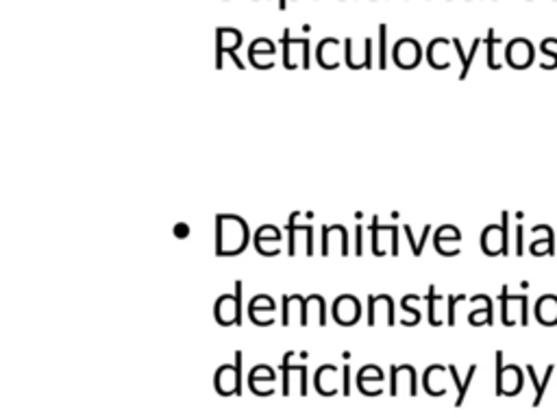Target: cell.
<instances>
[{"mask_svg": "<svg viewBox=\"0 0 557 418\" xmlns=\"http://www.w3.org/2000/svg\"><path fill=\"white\" fill-rule=\"evenodd\" d=\"M370 231H373V253L377 255V257H381V255H386V251H381V242H379V233H381V229H379V218L375 216L373 218V222H370Z\"/></svg>", "mask_w": 557, "mask_h": 418, "instance_id": "obj_27", "label": "cell"}, {"mask_svg": "<svg viewBox=\"0 0 557 418\" xmlns=\"http://www.w3.org/2000/svg\"><path fill=\"white\" fill-rule=\"evenodd\" d=\"M437 300H442V296H437V292H435V285H429L427 305H429V324H431V327H440V324H442V320L437 318V311H435Z\"/></svg>", "mask_w": 557, "mask_h": 418, "instance_id": "obj_24", "label": "cell"}, {"mask_svg": "<svg viewBox=\"0 0 557 418\" xmlns=\"http://www.w3.org/2000/svg\"><path fill=\"white\" fill-rule=\"evenodd\" d=\"M536 61V46L527 37H514L505 46V63L514 70H525Z\"/></svg>", "mask_w": 557, "mask_h": 418, "instance_id": "obj_7", "label": "cell"}, {"mask_svg": "<svg viewBox=\"0 0 557 418\" xmlns=\"http://www.w3.org/2000/svg\"><path fill=\"white\" fill-rule=\"evenodd\" d=\"M301 216V212H294L287 218V255L294 257L296 255V231L301 229L296 225V218Z\"/></svg>", "mask_w": 557, "mask_h": 418, "instance_id": "obj_21", "label": "cell"}, {"mask_svg": "<svg viewBox=\"0 0 557 418\" xmlns=\"http://www.w3.org/2000/svg\"><path fill=\"white\" fill-rule=\"evenodd\" d=\"M446 371H448V375L453 377V384L457 386V401H455V408H461L463 405V401H466V395H468V390H470V384H472V379H474V375H477V364H470L468 366V373H466V379H459V373H457V368H455V364H448L446 366Z\"/></svg>", "mask_w": 557, "mask_h": 418, "instance_id": "obj_14", "label": "cell"}, {"mask_svg": "<svg viewBox=\"0 0 557 418\" xmlns=\"http://www.w3.org/2000/svg\"><path fill=\"white\" fill-rule=\"evenodd\" d=\"M496 44H501V39L496 37V33H494V29H490L488 31V37H485V46H488V65H490V70H501V63L496 61Z\"/></svg>", "mask_w": 557, "mask_h": 418, "instance_id": "obj_20", "label": "cell"}, {"mask_svg": "<svg viewBox=\"0 0 557 418\" xmlns=\"http://www.w3.org/2000/svg\"><path fill=\"white\" fill-rule=\"evenodd\" d=\"M501 322L505 327L514 324H529V296L527 294H512L507 285L501 287Z\"/></svg>", "mask_w": 557, "mask_h": 418, "instance_id": "obj_3", "label": "cell"}, {"mask_svg": "<svg viewBox=\"0 0 557 418\" xmlns=\"http://www.w3.org/2000/svg\"><path fill=\"white\" fill-rule=\"evenodd\" d=\"M305 233H307V255H314V227L305 225Z\"/></svg>", "mask_w": 557, "mask_h": 418, "instance_id": "obj_33", "label": "cell"}, {"mask_svg": "<svg viewBox=\"0 0 557 418\" xmlns=\"http://www.w3.org/2000/svg\"><path fill=\"white\" fill-rule=\"evenodd\" d=\"M388 65V26H379V68L386 70Z\"/></svg>", "mask_w": 557, "mask_h": 418, "instance_id": "obj_23", "label": "cell"}, {"mask_svg": "<svg viewBox=\"0 0 557 418\" xmlns=\"http://www.w3.org/2000/svg\"><path fill=\"white\" fill-rule=\"evenodd\" d=\"M292 366H294V371L298 373V379H301V395L307 397V392H309V388H307V366H305V364H292Z\"/></svg>", "mask_w": 557, "mask_h": 418, "instance_id": "obj_29", "label": "cell"}, {"mask_svg": "<svg viewBox=\"0 0 557 418\" xmlns=\"http://www.w3.org/2000/svg\"><path fill=\"white\" fill-rule=\"evenodd\" d=\"M246 246H248L246 220L233 214L216 216V255L218 257L240 255Z\"/></svg>", "mask_w": 557, "mask_h": 418, "instance_id": "obj_1", "label": "cell"}, {"mask_svg": "<svg viewBox=\"0 0 557 418\" xmlns=\"http://www.w3.org/2000/svg\"><path fill=\"white\" fill-rule=\"evenodd\" d=\"M514 255L516 257L525 255V225L514 227Z\"/></svg>", "mask_w": 557, "mask_h": 418, "instance_id": "obj_26", "label": "cell"}, {"mask_svg": "<svg viewBox=\"0 0 557 418\" xmlns=\"http://www.w3.org/2000/svg\"><path fill=\"white\" fill-rule=\"evenodd\" d=\"M496 397H516L523 392L525 377L523 371L516 364H505L503 362V351H496Z\"/></svg>", "mask_w": 557, "mask_h": 418, "instance_id": "obj_5", "label": "cell"}, {"mask_svg": "<svg viewBox=\"0 0 557 418\" xmlns=\"http://www.w3.org/2000/svg\"><path fill=\"white\" fill-rule=\"evenodd\" d=\"M364 50H366V68H370L373 65V59H370V52H373V42L366 37V42H364Z\"/></svg>", "mask_w": 557, "mask_h": 418, "instance_id": "obj_35", "label": "cell"}, {"mask_svg": "<svg viewBox=\"0 0 557 418\" xmlns=\"http://www.w3.org/2000/svg\"><path fill=\"white\" fill-rule=\"evenodd\" d=\"M278 242H281V231L274 225H263L255 233V248L261 255H276L278 253Z\"/></svg>", "mask_w": 557, "mask_h": 418, "instance_id": "obj_11", "label": "cell"}, {"mask_svg": "<svg viewBox=\"0 0 557 418\" xmlns=\"http://www.w3.org/2000/svg\"><path fill=\"white\" fill-rule=\"evenodd\" d=\"M242 296H244V283L235 281V294H222L216 300L214 307V316L218 324L222 327H231V324H242Z\"/></svg>", "mask_w": 557, "mask_h": 418, "instance_id": "obj_6", "label": "cell"}, {"mask_svg": "<svg viewBox=\"0 0 557 418\" xmlns=\"http://www.w3.org/2000/svg\"><path fill=\"white\" fill-rule=\"evenodd\" d=\"M362 316V305L353 294H342L334 303V320L342 327L355 324Z\"/></svg>", "mask_w": 557, "mask_h": 418, "instance_id": "obj_8", "label": "cell"}, {"mask_svg": "<svg viewBox=\"0 0 557 418\" xmlns=\"http://www.w3.org/2000/svg\"><path fill=\"white\" fill-rule=\"evenodd\" d=\"M392 55H394V63L399 65V68H407V59L405 57H412L414 63L418 65L420 59H422V48H420V44L416 42V39L405 37V39H401V42H396Z\"/></svg>", "mask_w": 557, "mask_h": 418, "instance_id": "obj_12", "label": "cell"}, {"mask_svg": "<svg viewBox=\"0 0 557 418\" xmlns=\"http://www.w3.org/2000/svg\"><path fill=\"white\" fill-rule=\"evenodd\" d=\"M466 298H468L466 294H450V296H446V303H448L446 324L448 327H455V305L461 303V300H466Z\"/></svg>", "mask_w": 557, "mask_h": 418, "instance_id": "obj_25", "label": "cell"}, {"mask_svg": "<svg viewBox=\"0 0 557 418\" xmlns=\"http://www.w3.org/2000/svg\"><path fill=\"white\" fill-rule=\"evenodd\" d=\"M381 233L392 235V255H399V227L396 225H379Z\"/></svg>", "mask_w": 557, "mask_h": 418, "instance_id": "obj_28", "label": "cell"}, {"mask_svg": "<svg viewBox=\"0 0 557 418\" xmlns=\"http://www.w3.org/2000/svg\"><path fill=\"white\" fill-rule=\"evenodd\" d=\"M355 231V255H364V227L357 225Z\"/></svg>", "mask_w": 557, "mask_h": 418, "instance_id": "obj_30", "label": "cell"}, {"mask_svg": "<svg viewBox=\"0 0 557 418\" xmlns=\"http://www.w3.org/2000/svg\"><path fill=\"white\" fill-rule=\"evenodd\" d=\"M368 324H375V294L368 296Z\"/></svg>", "mask_w": 557, "mask_h": 418, "instance_id": "obj_34", "label": "cell"}, {"mask_svg": "<svg viewBox=\"0 0 557 418\" xmlns=\"http://www.w3.org/2000/svg\"><path fill=\"white\" fill-rule=\"evenodd\" d=\"M553 373H555V364H549L545 377L540 379L534 366H532V364H527V375H529V379H532V384H534V388H536V397H534V401H532V408H540L542 401H545V395H547V390H549V384H551Z\"/></svg>", "mask_w": 557, "mask_h": 418, "instance_id": "obj_13", "label": "cell"}, {"mask_svg": "<svg viewBox=\"0 0 557 418\" xmlns=\"http://www.w3.org/2000/svg\"><path fill=\"white\" fill-rule=\"evenodd\" d=\"M557 37H547V39H542V44H540V52L545 55L547 59L540 63V68L542 70H555L557 68Z\"/></svg>", "mask_w": 557, "mask_h": 418, "instance_id": "obj_18", "label": "cell"}, {"mask_svg": "<svg viewBox=\"0 0 557 418\" xmlns=\"http://www.w3.org/2000/svg\"><path fill=\"white\" fill-rule=\"evenodd\" d=\"M229 57H231V59L235 61V65H237V68H240V70H244V61H242L240 57H237V52H235V50H233V52H229Z\"/></svg>", "mask_w": 557, "mask_h": 418, "instance_id": "obj_36", "label": "cell"}, {"mask_svg": "<svg viewBox=\"0 0 557 418\" xmlns=\"http://www.w3.org/2000/svg\"><path fill=\"white\" fill-rule=\"evenodd\" d=\"M555 231L551 225H545V238H540V240H534L532 244H529V253H532L534 257H553L557 251H555Z\"/></svg>", "mask_w": 557, "mask_h": 418, "instance_id": "obj_16", "label": "cell"}, {"mask_svg": "<svg viewBox=\"0 0 557 418\" xmlns=\"http://www.w3.org/2000/svg\"><path fill=\"white\" fill-rule=\"evenodd\" d=\"M242 366H244V353L235 351V364H224L218 368L214 377V386L220 397H242Z\"/></svg>", "mask_w": 557, "mask_h": 418, "instance_id": "obj_4", "label": "cell"}, {"mask_svg": "<svg viewBox=\"0 0 557 418\" xmlns=\"http://www.w3.org/2000/svg\"><path fill=\"white\" fill-rule=\"evenodd\" d=\"M370 384H377V386L383 384V371L379 368V366H375V364L364 366V368L360 371V375H357V388L362 390V395L375 397L373 390H370Z\"/></svg>", "mask_w": 557, "mask_h": 418, "instance_id": "obj_15", "label": "cell"}, {"mask_svg": "<svg viewBox=\"0 0 557 418\" xmlns=\"http://www.w3.org/2000/svg\"><path fill=\"white\" fill-rule=\"evenodd\" d=\"M534 318L542 327H557V294H542L534 305Z\"/></svg>", "mask_w": 557, "mask_h": 418, "instance_id": "obj_10", "label": "cell"}, {"mask_svg": "<svg viewBox=\"0 0 557 418\" xmlns=\"http://www.w3.org/2000/svg\"><path fill=\"white\" fill-rule=\"evenodd\" d=\"M461 242V233L455 225H442L440 229L435 231L433 235V246H435V251L444 255V257H455L459 255L461 248L459 246H446V244H459Z\"/></svg>", "mask_w": 557, "mask_h": 418, "instance_id": "obj_9", "label": "cell"}, {"mask_svg": "<svg viewBox=\"0 0 557 418\" xmlns=\"http://www.w3.org/2000/svg\"><path fill=\"white\" fill-rule=\"evenodd\" d=\"M290 303H292V296L285 294V296H283V314H281V324H283V327L290 324Z\"/></svg>", "mask_w": 557, "mask_h": 418, "instance_id": "obj_32", "label": "cell"}, {"mask_svg": "<svg viewBox=\"0 0 557 418\" xmlns=\"http://www.w3.org/2000/svg\"><path fill=\"white\" fill-rule=\"evenodd\" d=\"M481 251L488 257H507L510 255V212L501 214V222L488 225L481 231Z\"/></svg>", "mask_w": 557, "mask_h": 418, "instance_id": "obj_2", "label": "cell"}, {"mask_svg": "<svg viewBox=\"0 0 557 418\" xmlns=\"http://www.w3.org/2000/svg\"><path fill=\"white\" fill-rule=\"evenodd\" d=\"M403 229H405V235H407V240H409V246H412V255H414V257H420V255H422V248H424V242H427L429 233H431V225H424V229H422V235H420V240H418V242L414 240L412 227H409V225H405Z\"/></svg>", "mask_w": 557, "mask_h": 418, "instance_id": "obj_19", "label": "cell"}, {"mask_svg": "<svg viewBox=\"0 0 557 418\" xmlns=\"http://www.w3.org/2000/svg\"><path fill=\"white\" fill-rule=\"evenodd\" d=\"M296 353L294 351H287L285 355H283V362H281V373H283V379H281V392H283V397L290 395V384H292V379H290V373H292V360H294Z\"/></svg>", "mask_w": 557, "mask_h": 418, "instance_id": "obj_22", "label": "cell"}, {"mask_svg": "<svg viewBox=\"0 0 557 418\" xmlns=\"http://www.w3.org/2000/svg\"><path fill=\"white\" fill-rule=\"evenodd\" d=\"M342 395L349 397L351 395V366L344 364V384H342Z\"/></svg>", "mask_w": 557, "mask_h": 418, "instance_id": "obj_31", "label": "cell"}, {"mask_svg": "<svg viewBox=\"0 0 557 418\" xmlns=\"http://www.w3.org/2000/svg\"><path fill=\"white\" fill-rule=\"evenodd\" d=\"M468 322L472 327H483V324H494V303H492V298L485 296V303L483 307L479 309H472L468 314Z\"/></svg>", "mask_w": 557, "mask_h": 418, "instance_id": "obj_17", "label": "cell"}]
</instances>
